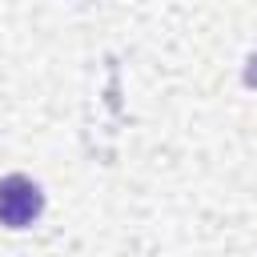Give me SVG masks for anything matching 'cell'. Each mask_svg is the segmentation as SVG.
Here are the masks:
<instances>
[{
	"label": "cell",
	"mask_w": 257,
	"mask_h": 257,
	"mask_svg": "<svg viewBox=\"0 0 257 257\" xmlns=\"http://www.w3.org/2000/svg\"><path fill=\"white\" fill-rule=\"evenodd\" d=\"M40 213H44V193L36 181H28L24 173H12L0 181V225L28 229Z\"/></svg>",
	"instance_id": "1"
},
{
	"label": "cell",
	"mask_w": 257,
	"mask_h": 257,
	"mask_svg": "<svg viewBox=\"0 0 257 257\" xmlns=\"http://www.w3.org/2000/svg\"><path fill=\"white\" fill-rule=\"evenodd\" d=\"M245 84H249V88H257V52L245 60Z\"/></svg>",
	"instance_id": "2"
}]
</instances>
